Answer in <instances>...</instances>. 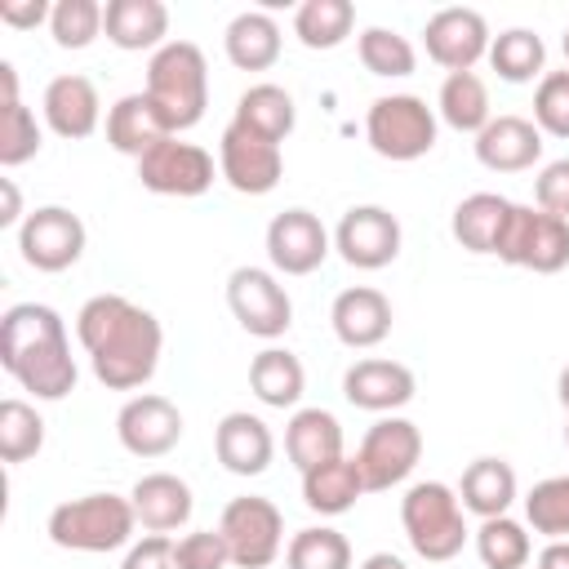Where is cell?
<instances>
[{
	"mask_svg": "<svg viewBox=\"0 0 569 569\" xmlns=\"http://www.w3.org/2000/svg\"><path fill=\"white\" fill-rule=\"evenodd\" d=\"M565 445H569V427H565Z\"/></svg>",
	"mask_w": 569,
	"mask_h": 569,
	"instance_id": "obj_53",
	"label": "cell"
},
{
	"mask_svg": "<svg viewBox=\"0 0 569 569\" xmlns=\"http://www.w3.org/2000/svg\"><path fill=\"white\" fill-rule=\"evenodd\" d=\"M76 338L93 365V378L111 391H138L160 365V320L124 293H93L76 311Z\"/></svg>",
	"mask_w": 569,
	"mask_h": 569,
	"instance_id": "obj_1",
	"label": "cell"
},
{
	"mask_svg": "<svg viewBox=\"0 0 569 569\" xmlns=\"http://www.w3.org/2000/svg\"><path fill=\"white\" fill-rule=\"evenodd\" d=\"M560 49H565V62H569V27H565V40H560Z\"/></svg>",
	"mask_w": 569,
	"mask_h": 569,
	"instance_id": "obj_52",
	"label": "cell"
},
{
	"mask_svg": "<svg viewBox=\"0 0 569 569\" xmlns=\"http://www.w3.org/2000/svg\"><path fill=\"white\" fill-rule=\"evenodd\" d=\"M49 13H53V4H44V0H4L0 4V22H9L18 31H31V27L49 22Z\"/></svg>",
	"mask_w": 569,
	"mask_h": 569,
	"instance_id": "obj_47",
	"label": "cell"
},
{
	"mask_svg": "<svg viewBox=\"0 0 569 569\" xmlns=\"http://www.w3.org/2000/svg\"><path fill=\"white\" fill-rule=\"evenodd\" d=\"M356 27L351 0H302L293 9V36L307 49H338Z\"/></svg>",
	"mask_w": 569,
	"mask_h": 569,
	"instance_id": "obj_35",
	"label": "cell"
},
{
	"mask_svg": "<svg viewBox=\"0 0 569 569\" xmlns=\"http://www.w3.org/2000/svg\"><path fill=\"white\" fill-rule=\"evenodd\" d=\"M227 307H231V316L240 320L244 333L267 338V342L280 338L293 325L289 289L262 267H236L227 276Z\"/></svg>",
	"mask_w": 569,
	"mask_h": 569,
	"instance_id": "obj_11",
	"label": "cell"
},
{
	"mask_svg": "<svg viewBox=\"0 0 569 569\" xmlns=\"http://www.w3.org/2000/svg\"><path fill=\"white\" fill-rule=\"evenodd\" d=\"M40 111H44V124H49L58 138L80 142V138H89V133L98 129V120H102V98H98V89H93L89 76L67 71V76H53V80L44 84Z\"/></svg>",
	"mask_w": 569,
	"mask_h": 569,
	"instance_id": "obj_19",
	"label": "cell"
},
{
	"mask_svg": "<svg viewBox=\"0 0 569 569\" xmlns=\"http://www.w3.org/2000/svg\"><path fill=\"white\" fill-rule=\"evenodd\" d=\"M422 44H427V58L445 71H471L480 58H489V22L480 9H462V4H449L440 13L427 18L422 27Z\"/></svg>",
	"mask_w": 569,
	"mask_h": 569,
	"instance_id": "obj_15",
	"label": "cell"
},
{
	"mask_svg": "<svg viewBox=\"0 0 569 569\" xmlns=\"http://www.w3.org/2000/svg\"><path fill=\"white\" fill-rule=\"evenodd\" d=\"M0 191H4V209H0V227H13L22 218V196L13 187V178H0ZM22 227V222H18Z\"/></svg>",
	"mask_w": 569,
	"mask_h": 569,
	"instance_id": "obj_48",
	"label": "cell"
},
{
	"mask_svg": "<svg viewBox=\"0 0 569 569\" xmlns=\"http://www.w3.org/2000/svg\"><path fill=\"white\" fill-rule=\"evenodd\" d=\"M102 31L116 49L142 53V49H164L169 40V9L164 0H107L102 9Z\"/></svg>",
	"mask_w": 569,
	"mask_h": 569,
	"instance_id": "obj_23",
	"label": "cell"
},
{
	"mask_svg": "<svg viewBox=\"0 0 569 569\" xmlns=\"http://www.w3.org/2000/svg\"><path fill=\"white\" fill-rule=\"evenodd\" d=\"M218 173L240 191V196H267L276 191L280 173H284V156L280 142L249 133L244 124H227L218 138Z\"/></svg>",
	"mask_w": 569,
	"mask_h": 569,
	"instance_id": "obj_13",
	"label": "cell"
},
{
	"mask_svg": "<svg viewBox=\"0 0 569 569\" xmlns=\"http://www.w3.org/2000/svg\"><path fill=\"white\" fill-rule=\"evenodd\" d=\"M40 449H44V418L36 413V405H27L18 396L0 400V458L9 467H18V462L36 458Z\"/></svg>",
	"mask_w": 569,
	"mask_h": 569,
	"instance_id": "obj_37",
	"label": "cell"
},
{
	"mask_svg": "<svg viewBox=\"0 0 569 569\" xmlns=\"http://www.w3.org/2000/svg\"><path fill=\"white\" fill-rule=\"evenodd\" d=\"M84 240H89L84 222L67 204H40L18 227L22 262L36 267V271H67V267H76L80 253H84Z\"/></svg>",
	"mask_w": 569,
	"mask_h": 569,
	"instance_id": "obj_10",
	"label": "cell"
},
{
	"mask_svg": "<svg viewBox=\"0 0 569 569\" xmlns=\"http://www.w3.org/2000/svg\"><path fill=\"white\" fill-rule=\"evenodd\" d=\"M533 124L551 138H569V67L542 71L533 89Z\"/></svg>",
	"mask_w": 569,
	"mask_h": 569,
	"instance_id": "obj_43",
	"label": "cell"
},
{
	"mask_svg": "<svg viewBox=\"0 0 569 569\" xmlns=\"http://www.w3.org/2000/svg\"><path fill=\"white\" fill-rule=\"evenodd\" d=\"M556 391H560V405L569 409V365L560 369V382H556Z\"/></svg>",
	"mask_w": 569,
	"mask_h": 569,
	"instance_id": "obj_51",
	"label": "cell"
},
{
	"mask_svg": "<svg viewBox=\"0 0 569 569\" xmlns=\"http://www.w3.org/2000/svg\"><path fill=\"white\" fill-rule=\"evenodd\" d=\"M436 116L458 133H480L493 120L489 84L476 71H449L440 84V98H436Z\"/></svg>",
	"mask_w": 569,
	"mask_h": 569,
	"instance_id": "obj_33",
	"label": "cell"
},
{
	"mask_svg": "<svg viewBox=\"0 0 569 569\" xmlns=\"http://www.w3.org/2000/svg\"><path fill=\"white\" fill-rule=\"evenodd\" d=\"M360 493H369V489H365V476H360L356 458H333V462H320V467L302 471V502L320 516L351 511Z\"/></svg>",
	"mask_w": 569,
	"mask_h": 569,
	"instance_id": "obj_30",
	"label": "cell"
},
{
	"mask_svg": "<svg viewBox=\"0 0 569 569\" xmlns=\"http://www.w3.org/2000/svg\"><path fill=\"white\" fill-rule=\"evenodd\" d=\"M538 569H569V538H551L538 551Z\"/></svg>",
	"mask_w": 569,
	"mask_h": 569,
	"instance_id": "obj_49",
	"label": "cell"
},
{
	"mask_svg": "<svg viewBox=\"0 0 569 569\" xmlns=\"http://www.w3.org/2000/svg\"><path fill=\"white\" fill-rule=\"evenodd\" d=\"M142 93L156 102V111L173 138L196 129L204 120V107H209V62H204L200 44L169 40L164 49H156L147 62V89Z\"/></svg>",
	"mask_w": 569,
	"mask_h": 569,
	"instance_id": "obj_3",
	"label": "cell"
},
{
	"mask_svg": "<svg viewBox=\"0 0 569 569\" xmlns=\"http://www.w3.org/2000/svg\"><path fill=\"white\" fill-rule=\"evenodd\" d=\"M133 502L120 498V493H84V498H67L49 511V538L53 547L62 551H89V556H102V551H116L133 538Z\"/></svg>",
	"mask_w": 569,
	"mask_h": 569,
	"instance_id": "obj_5",
	"label": "cell"
},
{
	"mask_svg": "<svg viewBox=\"0 0 569 569\" xmlns=\"http://www.w3.org/2000/svg\"><path fill=\"white\" fill-rule=\"evenodd\" d=\"M236 124H244L249 133L258 138H271V142H284L293 133V120H298V107H293V93L262 80V84H249L236 102Z\"/></svg>",
	"mask_w": 569,
	"mask_h": 569,
	"instance_id": "obj_32",
	"label": "cell"
},
{
	"mask_svg": "<svg viewBox=\"0 0 569 569\" xmlns=\"http://www.w3.org/2000/svg\"><path fill=\"white\" fill-rule=\"evenodd\" d=\"M102 9L98 0H58L49 13V31L58 49H89L102 36Z\"/></svg>",
	"mask_w": 569,
	"mask_h": 569,
	"instance_id": "obj_42",
	"label": "cell"
},
{
	"mask_svg": "<svg viewBox=\"0 0 569 569\" xmlns=\"http://www.w3.org/2000/svg\"><path fill=\"white\" fill-rule=\"evenodd\" d=\"M400 525H405V538L409 547L431 560V565H445L453 560L471 529H467V507L458 498V489H449L445 480H418L405 489L400 498Z\"/></svg>",
	"mask_w": 569,
	"mask_h": 569,
	"instance_id": "obj_4",
	"label": "cell"
},
{
	"mask_svg": "<svg viewBox=\"0 0 569 569\" xmlns=\"http://www.w3.org/2000/svg\"><path fill=\"white\" fill-rule=\"evenodd\" d=\"M498 258L507 267L556 276L569 267V222L547 209H533V204H511L507 231L498 240Z\"/></svg>",
	"mask_w": 569,
	"mask_h": 569,
	"instance_id": "obj_7",
	"label": "cell"
},
{
	"mask_svg": "<svg viewBox=\"0 0 569 569\" xmlns=\"http://www.w3.org/2000/svg\"><path fill=\"white\" fill-rule=\"evenodd\" d=\"M413 391H418V378L400 360L369 356V360H356L342 373V396L365 413H396L413 400Z\"/></svg>",
	"mask_w": 569,
	"mask_h": 569,
	"instance_id": "obj_18",
	"label": "cell"
},
{
	"mask_svg": "<svg viewBox=\"0 0 569 569\" xmlns=\"http://www.w3.org/2000/svg\"><path fill=\"white\" fill-rule=\"evenodd\" d=\"M418 458H422V431H418V422L396 418V413L391 418H378L365 431L360 449H356V467H360L369 493H382V489L405 485L413 476Z\"/></svg>",
	"mask_w": 569,
	"mask_h": 569,
	"instance_id": "obj_8",
	"label": "cell"
},
{
	"mask_svg": "<svg viewBox=\"0 0 569 569\" xmlns=\"http://www.w3.org/2000/svg\"><path fill=\"white\" fill-rule=\"evenodd\" d=\"M329 231L311 209H284L267 222V258L280 276H311L329 258Z\"/></svg>",
	"mask_w": 569,
	"mask_h": 569,
	"instance_id": "obj_17",
	"label": "cell"
},
{
	"mask_svg": "<svg viewBox=\"0 0 569 569\" xmlns=\"http://www.w3.org/2000/svg\"><path fill=\"white\" fill-rule=\"evenodd\" d=\"M511 218V200L498 191H471L467 200L453 204L449 231L467 253H498V240L507 231Z\"/></svg>",
	"mask_w": 569,
	"mask_h": 569,
	"instance_id": "obj_26",
	"label": "cell"
},
{
	"mask_svg": "<svg viewBox=\"0 0 569 569\" xmlns=\"http://www.w3.org/2000/svg\"><path fill=\"white\" fill-rule=\"evenodd\" d=\"M164 138H173V133H169V124L160 120V111H156V102L147 93H124V98L111 102V111H107V142L120 156L142 160Z\"/></svg>",
	"mask_w": 569,
	"mask_h": 569,
	"instance_id": "obj_25",
	"label": "cell"
},
{
	"mask_svg": "<svg viewBox=\"0 0 569 569\" xmlns=\"http://www.w3.org/2000/svg\"><path fill=\"white\" fill-rule=\"evenodd\" d=\"M458 498L480 520L507 516V507L516 502V471H511V462H502V458H476V462H467L462 485H458Z\"/></svg>",
	"mask_w": 569,
	"mask_h": 569,
	"instance_id": "obj_31",
	"label": "cell"
},
{
	"mask_svg": "<svg viewBox=\"0 0 569 569\" xmlns=\"http://www.w3.org/2000/svg\"><path fill=\"white\" fill-rule=\"evenodd\" d=\"M436 111L418 93H382L365 111V138L382 160L409 164L436 147Z\"/></svg>",
	"mask_w": 569,
	"mask_h": 569,
	"instance_id": "obj_6",
	"label": "cell"
},
{
	"mask_svg": "<svg viewBox=\"0 0 569 569\" xmlns=\"http://www.w3.org/2000/svg\"><path fill=\"white\" fill-rule=\"evenodd\" d=\"M218 529L231 547V565L240 569H267L284 547V516L271 498H258V493L231 498L222 507Z\"/></svg>",
	"mask_w": 569,
	"mask_h": 569,
	"instance_id": "obj_9",
	"label": "cell"
},
{
	"mask_svg": "<svg viewBox=\"0 0 569 569\" xmlns=\"http://www.w3.org/2000/svg\"><path fill=\"white\" fill-rule=\"evenodd\" d=\"M0 365L36 400H62L80 378L67 325L44 302H13L0 316Z\"/></svg>",
	"mask_w": 569,
	"mask_h": 569,
	"instance_id": "obj_2",
	"label": "cell"
},
{
	"mask_svg": "<svg viewBox=\"0 0 569 569\" xmlns=\"http://www.w3.org/2000/svg\"><path fill=\"white\" fill-rule=\"evenodd\" d=\"M533 200H538V209L569 222V156L542 164V173L533 178Z\"/></svg>",
	"mask_w": 569,
	"mask_h": 569,
	"instance_id": "obj_45",
	"label": "cell"
},
{
	"mask_svg": "<svg viewBox=\"0 0 569 569\" xmlns=\"http://www.w3.org/2000/svg\"><path fill=\"white\" fill-rule=\"evenodd\" d=\"M525 520L533 533L569 538V476H547L525 493Z\"/></svg>",
	"mask_w": 569,
	"mask_h": 569,
	"instance_id": "obj_40",
	"label": "cell"
},
{
	"mask_svg": "<svg viewBox=\"0 0 569 569\" xmlns=\"http://www.w3.org/2000/svg\"><path fill=\"white\" fill-rule=\"evenodd\" d=\"M249 391L267 405V409H293L307 391V369L293 351L284 347H262L249 360Z\"/></svg>",
	"mask_w": 569,
	"mask_h": 569,
	"instance_id": "obj_28",
	"label": "cell"
},
{
	"mask_svg": "<svg viewBox=\"0 0 569 569\" xmlns=\"http://www.w3.org/2000/svg\"><path fill=\"white\" fill-rule=\"evenodd\" d=\"M329 325H333V333H338L342 347L369 351V347H378L391 333V302L373 284H351V289H342L333 298Z\"/></svg>",
	"mask_w": 569,
	"mask_h": 569,
	"instance_id": "obj_20",
	"label": "cell"
},
{
	"mask_svg": "<svg viewBox=\"0 0 569 569\" xmlns=\"http://www.w3.org/2000/svg\"><path fill=\"white\" fill-rule=\"evenodd\" d=\"M542 62H547V44L538 31L529 27H507L493 36L489 44V67L507 80V84H529L533 76L542 80Z\"/></svg>",
	"mask_w": 569,
	"mask_h": 569,
	"instance_id": "obj_34",
	"label": "cell"
},
{
	"mask_svg": "<svg viewBox=\"0 0 569 569\" xmlns=\"http://www.w3.org/2000/svg\"><path fill=\"white\" fill-rule=\"evenodd\" d=\"M284 560L289 569H351V542L329 525H311L289 538Z\"/></svg>",
	"mask_w": 569,
	"mask_h": 569,
	"instance_id": "obj_38",
	"label": "cell"
},
{
	"mask_svg": "<svg viewBox=\"0 0 569 569\" xmlns=\"http://www.w3.org/2000/svg\"><path fill=\"white\" fill-rule=\"evenodd\" d=\"M356 49H360L365 71H373V76L400 80V76H413V67H418V53H413L409 36H400L391 27H365L360 40H356Z\"/></svg>",
	"mask_w": 569,
	"mask_h": 569,
	"instance_id": "obj_39",
	"label": "cell"
},
{
	"mask_svg": "<svg viewBox=\"0 0 569 569\" xmlns=\"http://www.w3.org/2000/svg\"><path fill=\"white\" fill-rule=\"evenodd\" d=\"M138 182L156 196H178V200L204 196L213 187V156L196 142L164 138L138 160Z\"/></svg>",
	"mask_w": 569,
	"mask_h": 569,
	"instance_id": "obj_12",
	"label": "cell"
},
{
	"mask_svg": "<svg viewBox=\"0 0 569 569\" xmlns=\"http://www.w3.org/2000/svg\"><path fill=\"white\" fill-rule=\"evenodd\" d=\"M129 502H133V516L142 529L151 533H173L191 520V485L173 471H151L142 476L133 489H129Z\"/></svg>",
	"mask_w": 569,
	"mask_h": 569,
	"instance_id": "obj_24",
	"label": "cell"
},
{
	"mask_svg": "<svg viewBox=\"0 0 569 569\" xmlns=\"http://www.w3.org/2000/svg\"><path fill=\"white\" fill-rule=\"evenodd\" d=\"M476 160L493 173H520L542 160V129L525 116H493L476 133Z\"/></svg>",
	"mask_w": 569,
	"mask_h": 569,
	"instance_id": "obj_21",
	"label": "cell"
},
{
	"mask_svg": "<svg viewBox=\"0 0 569 569\" xmlns=\"http://www.w3.org/2000/svg\"><path fill=\"white\" fill-rule=\"evenodd\" d=\"M173 565L178 569H227L231 547H227L222 529H196V533L173 538Z\"/></svg>",
	"mask_w": 569,
	"mask_h": 569,
	"instance_id": "obj_44",
	"label": "cell"
},
{
	"mask_svg": "<svg viewBox=\"0 0 569 569\" xmlns=\"http://www.w3.org/2000/svg\"><path fill=\"white\" fill-rule=\"evenodd\" d=\"M116 436L133 458H164L182 440V413L169 396L142 391L120 405L116 413Z\"/></svg>",
	"mask_w": 569,
	"mask_h": 569,
	"instance_id": "obj_16",
	"label": "cell"
},
{
	"mask_svg": "<svg viewBox=\"0 0 569 569\" xmlns=\"http://www.w3.org/2000/svg\"><path fill=\"white\" fill-rule=\"evenodd\" d=\"M40 151V124L36 111L22 107V98H4L0 102V164L18 169Z\"/></svg>",
	"mask_w": 569,
	"mask_h": 569,
	"instance_id": "obj_41",
	"label": "cell"
},
{
	"mask_svg": "<svg viewBox=\"0 0 569 569\" xmlns=\"http://www.w3.org/2000/svg\"><path fill=\"white\" fill-rule=\"evenodd\" d=\"M120 569H178L173 565V538L169 533H147L142 542H133L124 551Z\"/></svg>",
	"mask_w": 569,
	"mask_h": 569,
	"instance_id": "obj_46",
	"label": "cell"
},
{
	"mask_svg": "<svg viewBox=\"0 0 569 569\" xmlns=\"http://www.w3.org/2000/svg\"><path fill=\"white\" fill-rule=\"evenodd\" d=\"M284 453L298 471L342 458V427L329 409H298L284 427Z\"/></svg>",
	"mask_w": 569,
	"mask_h": 569,
	"instance_id": "obj_29",
	"label": "cell"
},
{
	"mask_svg": "<svg viewBox=\"0 0 569 569\" xmlns=\"http://www.w3.org/2000/svg\"><path fill=\"white\" fill-rule=\"evenodd\" d=\"M360 569H409V565L400 556H391V551H373V556L360 560Z\"/></svg>",
	"mask_w": 569,
	"mask_h": 569,
	"instance_id": "obj_50",
	"label": "cell"
},
{
	"mask_svg": "<svg viewBox=\"0 0 569 569\" xmlns=\"http://www.w3.org/2000/svg\"><path fill=\"white\" fill-rule=\"evenodd\" d=\"M213 453L231 476H262L276 458V440H271V427L258 413L231 409L213 427Z\"/></svg>",
	"mask_w": 569,
	"mask_h": 569,
	"instance_id": "obj_22",
	"label": "cell"
},
{
	"mask_svg": "<svg viewBox=\"0 0 569 569\" xmlns=\"http://www.w3.org/2000/svg\"><path fill=\"white\" fill-rule=\"evenodd\" d=\"M222 49L227 62L240 71H267L280 58V22L267 9H244L227 22L222 31Z\"/></svg>",
	"mask_w": 569,
	"mask_h": 569,
	"instance_id": "obj_27",
	"label": "cell"
},
{
	"mask_svg": "<svg viewBox=\"0 0 569 569\" xmlns=\"http://www.w3.org/2000/svg\"><path fill=\"white\" fill-rule=\"evenodd\" d=\"M333 249L356 271H382L400 253V222L382 204H351L333 231Z\"/></svg>",
	"mask_w": 569,
	"mask_h": 569,
	"instance_id": "obj_14",
	"label": "cell"
},
{
	"mask_svg": "<svg viewBox=\"0 0 569 569\" xmlns=\"http://www.w3.org/2000/svg\"><path fill=\"white\" fill-rule=\"evenodd\" d=\"M476 556L485 569H525L529 556H533V542H529V529L511 516H493V520H480L476 529Z\"/></svg>",
	"mask_w": 569,
	"mask_h": 569,
	"instance_id": "obj_36",
	"label": "cell"
}]
</instances>
